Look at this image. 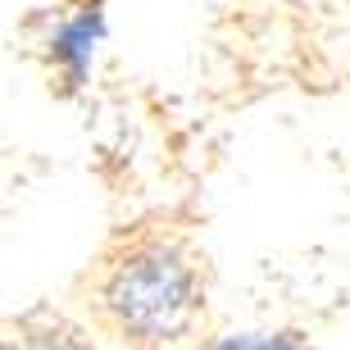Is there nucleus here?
I'll use <instances>...</instances> for the list:
<instances>
[{"label":"nucleus","instance_id":"f257e3e1","mask_svg":"<svg viewBox=\"0 0 350 350\" xmlns=\"http://www.w3.org/2000/svg\"><path fill=\"white\" fill-rule=\"evenodd\" d=\"M91 323L123 350H164L205 314V260L178 228H128L87 273Z\"/></svg>","mask_w":350,"mask_h":350},{"label":"nucleus","instance_id":"f03ea898","mask_svg":"<svg viewBox=\"0 0 350 350\" xmlns=\"http://www.w3.org/2000/svg\"><path fill=\"white\" fill-rule=\"evenodd\" d=\"M105 41V14L100 5H78L73 14H64L59 23L51 27V41H46V55H51V68L68 87H82L100 55Z\"/></svg>","mask_w":350,"mask_h":350},{"label":"nucleus","instance_id":"7ed1b4c3","mask_svg":"<svg viewBox=\"0 0 350 350\" xmlns=\"http://www.w3.org/2000/svg\"><path fill=\"white\" fill-rule=\"evenodd\" d=\"M0 350H100V346H96V337L82 323L41 305V310H27L18 319H10Z\"/></svg>","mask_w":350,"mask_h":350},{"label":"nucleus","instance_id":"20e7f679","mask_svg":"<svg viewBox=\"0 0 350 350\" xmlns=\"http://www.w3.org/2000/svg\"><path fill=\"white\" fill-rule=\"evenodd\" d=\"M200 350H310L296 332H273V327H246V332H223L205 341Z\"/></svg>","mask_w":350,"mask_h":350}]
</instances>
